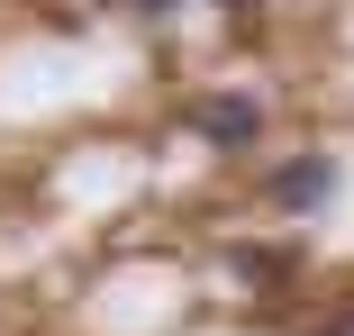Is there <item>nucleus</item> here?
I'll return each instance as SVG.
<instances>
[{
	"instance_id": "2",
	"label": "nucleus",
	"mask_w": 354,
	"mask_h": 336,
	"mask_svg": "<svg viewBox=\"0 0 354 336\" xmlns=\"http://www.w3.org/2000/svg\"><path fill=\"white\" fill-rule=\"evenodd\" d=\"M200 137H209V146H254V137H263V109L236 100V91H227V100H200Z\"/></svg>"
},
{
	"instance_id": "1",
	"label": "nucleus",
	"mask_w": 354,
	"mask_h": 336,
	"mask_svg": "<svg viewBox=\"0 0 354 336\" xmlns=\"http://www.w3.org/2000/svg\"><path fill=\"white\" fill-rule=\"evenodd\" d=\"M272 200L291 218H318L327 200H336V155H291V164H272Z\"/></svg>"
},
{
	"instance_id": "4",
	"label": "nucleus",
	"mask_w": 354,
	"mask_h": 336,
	"mask_svg": "<svg viewBox=\"0 0 354 336\" xmlns=\"http://www.w3.org/2000/svg\"><path fill=\"white\" fill-rule=\"evenodd\" d=\"M345 336H354V327H345Z\"/></svg>"
},
{
	"instance_id": "3",
	"label": "nucleus",
	"mask_w": 354,
	"mask_h": 336,
	"mask_svg": "<svg viewBox=\"0 0 354 336\" xmlns=\"http://www.w3.org/2000/svg\"><path fill=\"white\" fill-rule=\"evenodd\" d=\"M136 19H182V0H127Z\"/></svg>"
}]
</instances>
